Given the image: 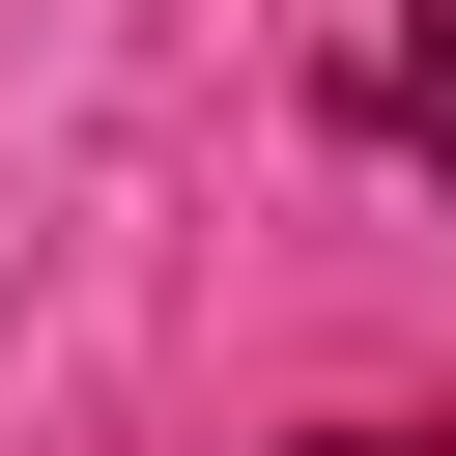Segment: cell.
<instances>
[{
	"label": "cell",
	"instance_id": "1",
	"mask_svg": "<svg viewBox=\"0 0 456 456\" xmlns=\"http://www.w3.org/2000/svg\"><path fill=\"white\" fill-rule=\"evenodd\" d=\"M314 114L399 142V171H456V28H428V0H342V28H314Z\"/></svg>",
	"mask_w": 456,
	"mask_h": 456
},
{
	"label": "cell",
	"instance_id": "2",
	"mask_svg": "<svg viewBox=\"0 0 456 456\" xmlns=\"http://www.w3.org/2000/svg\"><path fill=\"white\" fill-rule=\"evenodd\" d=\"M285 456H428V428H285Z\"/></svg>",
	"mask_w": 456,
	"mask_h": 456
}]
</instances>
